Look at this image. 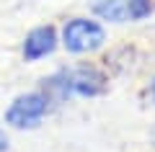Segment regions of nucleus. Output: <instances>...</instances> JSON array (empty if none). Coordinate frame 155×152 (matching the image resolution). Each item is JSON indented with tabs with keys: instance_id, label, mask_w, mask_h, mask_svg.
Returning a JSON list of instances; mask_svg holds the SVG:
<instances>
[{
	"instance_id": "obj_1",
	"label": "nucleus",
	"mask_w": 155,
	"mask_h": 152,
	"mask_svg": "<svg viewBox=\"0 0 155 152\" xmlns=\"http://www.w3.org/2000/svg\"><path fill=\"white\" fill-rule=\"evenodd\" d=\"M109 77L101 67L83 62V65H70L52 72L41 80V93H47L52 103H62L67 98H96L106 90Z\"/></svg>"
},
{
	"instance_id": "obj_2",
	"label": "nucleus",
	"mask_w": 155,
	"mask_h": 152,
	"mask_svg": "<svg viewBox=\"0 0 155 152\" xmlns=\"http://www.w3.org/2000/svg\"><path fill=\"white\" fill-rule=\"evenodd\" d=\"M49 108H52V101L47 98V93L41 90L21 93L5 108V124L13 129H36L44 121V116L49 114Z\"/></svg>"
},
{
	"instance_id": "obj_3",
	"label": "nucleus",
	"mask_w": 155,
	"mask_h": 152,
	"mask_svg": "<svg viewBox=\"0 0 155 152\" xmlns=\"http://www.w3.org/2000/svg\"><path fill=\"white\" fill-rule=\"evenodd\" d=\"M60 41L70 54H91L106 44V31L93 18H70L62 26Z\"/></svg>"
},
{
	"instance_id": "obj_4",
	"label": "nucleus",
	"mask_w": 155,
	"mask_h": 152,
	"mask_svg": "<svg viewBox=\"0 0 155 152\" xmlns=\"http://www.w3.org/2000/svg\"><path fill=\"white\" fill-rule=\"evenodd\" d=\"M57 44H60V36H57L54 26H36L26 34V39L21 44V54L26 62H39L49 57L57 49Z\"/></svg>"
},
{
	"instance_id": "obj_5",
	"label": "nucleus",
	"mask_w": 155,
	"mask_h": 152,
	"mask_svg": "<svg viewBox=\"0 0 155 152\" xmlns=\"http://www.w3.org/2000/svg\"><path fill=\"white\" fill-rule=\"evenodd\" d=\"M93 13L101 16L104 21L122 23L127 18V0H93Z\"/></svg>"
},
{
	"instance_id": "obj_6",
	"label": "nucleus",
	"mask_w": 155,
	"mask_h": 152,
	"mask_svg": "<svg viewBox=\"0 0 155 152\" xmlns=\"http://www.w3.org/2000/svg\"><path fill=\"white\" fill-rule=\"evenodd\" d=\"M153 11V0H127V18L129 21H142Z\"/></svg>"
},
{
	"instance_id": "obj_7",
	"label": "nucleus",
	"mask_w": 155,
	"mask_h": 152,
	"mask_svg": "<svg viewBox=\"0 0 155 152\" xmlns=\"http://www.w3.org/2000/svg\"><path fill=\"white\" fill-rule=\"evenodd\" d=\"M8 144H11V142H8V134L0 129V152H8Z\"/></svg>"
},
{
	"instance_id": "obj_8",
	"label": "nucleus",
	"mask_w": 155,
	"mask_h": 152,
	"mask_svg": "<svg viewBox=\"0 0 155 152\" xmlns=\"http://www.w3.org/2000/svg\"><path fill=\"white\" fill-rule=\"evenodd\" d=\"M147 93H150V98H153V103H155V77H153V82H150V88H147Z\"/></svg>"
},
{
	"instance_id": "obj_9",
	"label": "nucleus",
	"mask_w": 155,
	"mask_h": 152,
	"mask_svg": "<svg viewBox=\"0 0 155 152\" xmlns=\"http://www.w3.org/2000/svg\"><path fill=\"white\" fill-rule=\"evenodd\" d=\"M150 139H153V144H155V126H153V131H150Z\"/></svg>"
}]
</instances>
